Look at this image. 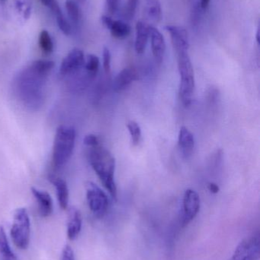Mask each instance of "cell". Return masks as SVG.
Returning a JSON list of instances; mask_svg holds the SVG:
<instances>
[{
  "label": "cell",
  "instance_id": "obj_1",
  "mask_svg": "<svg viewBox=\"0 0 260 260\" xmlns=\"http://www.w3.org/2000/svg\"><path fill=\"white\" fill-rule=\"evenodd\" d=\"M53 67V61H34L15 76L12 83L14 94L26 109L37 111L42 108L47 78Z\"/></svg>",
  "mask_w": 260,
  "mask_h": 260
},
{
  "label": "cell",
  "instance_id": "obj_2",
  "mask_svg": "<svg viewBox=\"0 0 260 260\" xmlns=\"http://www.w3.org/2000/svg\"><path fill=\"white\" fill-rule=\"evenodd\" d=\"M89 160L102 185L114 200L117 199V186L114 181L115 158L102 145L90 148Z\"/></svg>",
  "mask_w": 260,
  "mask_h": 260
},
{
  "label": "cell",
  "instance_id": "obj_3",
  "mask_svg": "<svg viewBox=\"0 0 260 260\" xmlns=\"http://www.w3.org/2000/svg\"><path fill=\"white\" fill-rule=\"evenodd\" d=\"M76 137V130L71 126H61L56 129L52 151V163L56 169H61L70 160Z\"/></svg>",
  "mask_w": 260,
  "mask_h": 260
},
{
  "label": "cell",
  "instance_id": "obj_4",
  "mask_svg": "<svg viewBox=\"0 0 260 260\" xmlns=\"http://www.w3.org/2000/svg\"><path fill=\"white\" fill-rule=\"evenodd\" d=\"M177 55L180 76L179 94L183 105L185 107H189L192 103L195 86L193 67L188 52Z\"/></svg>",
  "mask_w": 260,
  "mask_h": 260
},
{
  "label": "cell",
  "instance_id": "obj_5",
  "mask_svg": "<svg viewBox=\"0 0 260 260\" xmlns=\"http://www.w3.org/2000/svg\"><path fill=\"white\" fill-rule=\"evenodd\" d=\"M12 242L17 248L26 250L30 244L31 223L27 210L24 208L16 209L10 230Z\"/></svg>",
  "mask_w": 260,
  "mask_h": 260
},
{
  "label": "cell",
  "instance_id": "obj_6",
  "mask_svg": "<svg viewBox=\"0 0 260 260\" xmlns=\"http://www.w3.org/2000/svg\"><path fill=\"white\" fill-rule=\"evenodd\" d=\"M86 200L92 213L101 218L105 216L108 209V198L106 193L93 182L86 184Z\"/></svg>",
  "mask_w": 260,
  "mask_h": 260
},
{
  "label": "cell",
  "instance_id": "obj_7",
  "mask_svg": "<svg viewBox=\"0 0 260 260\" xmlns=\"http://www.w3.org/2000/svg\"><path fill=\"white\" fill-rule=\"evenodd\" d=\"M259 258L260 239L257 235L241 241L229 260H259Z\"/></svg>",
  "mask_w": 260,
  "mask_h": 260
},
{
  "label": "cell",
  "instance_id": "obj_8",
  "mask_svg": "<svg viewBox=\"0 0 260 260\" xmlns=\"http://www.w3.org/2000/svg\"><path fill=\"white\" fill-rule=\"evenodd\" d=\"M200 197L194 189H186L183 197V213L182 225L187 226L197 216L200 210Z\"/></svg>",
  "mask_w": 260,
  "mask_h": 260
},
{
  "label": "cell",
  "instance_id": "obj_9",
  "mask_svg": "<svg viewBox=\"0 0 260 260\" xmlns=\"http://www.w3.org/2000/svg\"><path fill=\"white\" fill-rule=\"evenodd\" d=\"M85 55L79 49H73L64 58L60 67L59 73L62 77H69L79 71L85 63Z\"/></svg>",
  "mask_w": 260,
  "mask_h": 260
},
{
  "label": "cell",
  "instance_id": "obj_10",
  "mask_svg": "<svg viewBox=\"0 0 260 260\" xmlns=\"http://www.w3.org/2000/svg\"><path fill=\"white\" fill-rule=\"evenodd\" d=\"M166 30L170 35L172 47L177 54L188 52L189 48V35L185 27L179 25L166 26Z\"/></svg>",
  "mask_w": 260,
  "mask_h": 260
},
{
  "label": "cell",
  "instance_id": "obj_11",
  "mask_svg": "<svg viewBox=\"0 0 260 260\" xmlns=\"http://www.w3.org/2000/svg\"><path fill=\"white\" fill-rule=\"evenodd\" d=\"M153 55L157 63L160 64L163 60L166 52V42L161 32L154 26L150 25V38Z\"/></svg>",
  "mask_w": 260,
  "mask_h": 260
},
{
  "label": "cell",
  "instance_id": "obj_12",
  "mask_svg": "<svg viewBox=\"0 0 260 260\" xmlns=\"http://www.w3.org/2000/svg\"><path fill=\"white\" fill-rule=\"evenodd\" d=\"M138 79V73L135 69L128 67L124 69L116 76L113 83V88L116 92H120L128 88L134 81Z\"/></svg>",
  "mask_w": 260,
  "mask_h": 260
},
{
  "label": "cell",
  "instance_id": "obj_13",
  "mask_svg": "<svg viewBox=\"0 0 260 260\" xmlns=\"http://www.w3.org/2000/svg\"><path fill=\"white\" fill-rule=\"evenodd\" d=\"M38 206L39 214L43 218H47L53 212V201L51 197L45 191L39 190L35 187L31 189Z\"/></svg>",
  "mask_w": 260,
  "mask_h": 260
},
{
  "label": "cell",
  "instance_id": "obj_14",
  "mask_svg": "<svg viewBox=\"0 0 260 260\" xmlns=\"http://www.w3.org/2000/svg\"><path fill=\"white\" fill-rule=\"evenodd\" d=\"M150 38V25L145 21H137L136 24V37L134 48L137 54H142L145 51Z\"/></svg>",
  "mask_w": 260,
  "mask_h": 260
},
{
  "label": "cell",
  "instance_id": "obj_15",
  "mask_svg": "<svg viewBox=\"0 0 260 260\" xmlns=\"http://www.w3.org/2000/svg\"><path fill=\"white\" fill-rule=\"evenodd\" d=\"M49 180L56 189L58 203L62 209H67L69 203V189L64 179L54 175H49Z\"/></svg>",
  "mask_w": 260,
  "mask_h": 260
},
{
  "label": "cell",
  "instance_id": "obj_16",
  "mask_svg": "<svg viewBox=\"0 0 260 260\" xmlns=\"http://www.w3.org/2000/svg\"><path fill=\"white\" fill-rule=\"evenodd\" d=\"M41 2L44 6L48 8L53 12V15L56 17V22H57L61 31L64 35H70V32H71V27H70V24L67 22V19L64 18L57 1L56 0H41Z\"/></svg>",
  "mask_w": 260,
  "mask_h": 260
},
{
  "label": "cell",
  "instance_id": "obj_17",
  "mask_svg": "<svg viewBox=\"0 0 260 260\" xmlns=\"http://www.w3.org/2000/svg\"><path fill=\"white\" fill-rule=\"evenodd\" d=\"M82 219L78 209H72L67 222V235L70 241H74L79 236L82 229Z\"/></svg>",
  "mask_w": 260,
  "mask_h": 260
},
{
  "label": "cell",
  "instance_id": "obj_18",
  "mask_svg": "<svg viewBox=\"0 0 260 260\" xmlns=\"http://www.w3.org/2000/svg\"><path fill=\"white\" fill-rule=\"evenodd\" d=\"M178 145L185 157L192 154L195 147V138L192 133L186 126H182L179 133Z\"/></svg>",
  "mask_w": 260,
  "mask_h": 260
},
{
  "label": "cell",
  "instance_id": "obj_19",
  "mask_svg": "<svg viewBox=\"0 0 260 260\" xmlns=\"http://www.w3.org/2000/svg\"><path fill=\"white\" fill-rule=\"evenodd\" d=\"M113 38L119 40H124L128 38L131 34V28L129 24L121 20H114L111 27L108 29Z\"/></svg>",
  "mask_w": 260,
  "mask_h": 260
},
{
  "label": "cell",
  "instance_id": "obj_20",
  "mask_svg": "<svg viewBox=\"0 0 260 260\" xmlns=\"http://www.w3.org/2000/svg\"><path fill=\"white\" fill-rule=\"evenodd\" d=\"M0 260H18L9 245L3 226H0Z\"/></svg>",
  "mask_w": 260,
  "mask_h": 260
},
{
  "label": "cell",
  "instance_id": "obj_21",
  "mask_svg": "<svg viewBox=\"0 0 260 260\" xmlns=\"http://www.w3.org/2000/svg\"><path fill=\"white\" fill-rule=\"evenodd\" d=\"M148 18L154 21L159 22L162 19V8L159 0H148L146 8Z\"/></svg>",
  "mask_w": 260,
  "mask_h": 260
},
{
  "label": "cell",
  "instance_id": "obj_22",
  "mask_svg": "<svg viewBox=\"0 0 260 260\" xmlns=\"http://www.w3.org/2000/svg\"><path fill=\"white\" fill-rule=\"evenodd\" d=\"M99 59L96 55L90 54L86 56L83 69L92 79L97 76L99 70Z\"/></svg>",
  "mask_w": 260,
  "mask_h": 260
},
{
  "label": "cell",
  "instance_id": "obj_23",
  "mask_svg": "<svg viewBox=\"0 0 260 260\" xmlns=\"http://www.w3.org/2000/svg\"><path fill=\"white\" fill-rule=\"evenodd\" d=\"M39 45L41 50L46 54H50L53 52V41L47 30H42L40 34Z\"/></svg>",
  "mask_w": 260,
  "mask_h": 260
},
{
  "label": "cell",
  "instance_id": "obj_24",
  "mask_svg": "<svg viewBox=\"0 0 260 260\" xmlns=\"http://www.w3.org/2000/svg\"><path fill=\"white\" fill-rule=\"evenodd\" d=\"M127 127H128L130 136H131V142H132L133 145H138L140 143L142 136L141 129H140V126H139L138 123L134 121V120H130L127 123Z\"/></svg>",
  "mask_w": 260,
  "mask_h": 260
},
{
  "label": "cell",
  "instance_id": "obj_25",
  "mask_svg": "<svg viewBox=\"0 0 260 260\" xmlns=\"http://www.w3.org/2000/svg\"><path fill=\"white\" fill-rule=\"evenodd\" d=\"M66 9L68 12L69 17L72 22L78 24L80 20V11L79 6L75 2L72 0H67L66 2Z\"/></svg>",
  "mask_w": 260,
  "mask_h": 260
},
{
  "label": "cell",
  "instance_id": "obj_26",
  "mask_svg": "<svg viewBox=\"0 0 260 260\" xmlns=\"http://www.w3.org/2000/svg\"><path fill=\"white\" fill-rule=\"evenodd\" d=\"M203 10L199 6L198 0H197L194 3L193 7H192V12H191V23H192V27H197L201 21V15H203Z\"/></svg>",
  "mask_w": 260,
  "mask_h": 260
},
{
  "label": "cell",
  "instance_id": "obj_27",
  "mask_svg": "<svg viewBox=\"0 0 260 260\" xmlns=\"http://www.w3.org/2000/svg\"><path fill=\"white\" fill-rule=\"evenodd\" d=\"M137 7V0H127L124 10V16L126 19L131 20L135 15Z\"/></svg>",
  "mask_w": 260,
  "mask_h": 260
},
{
  "label": "cell",
  "instance_id": "obj_28",
  "mask_svg": "<svg viewBox=\"0 0 260 260\" xmlns=\"http://www.w3.org/2000/svg\"><path fill=\"white\" fill-rule=\"evenodd\" d=\"M102 56H103L104 70L106 74H108L111 72V55L108 47H104Z\"/></svg>",
  "mask_w": 260,
  "mask_h": 260
},
{
  "label": "cell",
  "instance_id": "obj_29",
  "mask_svg": "<svg viewBox=\"0 0 260 260\" xmlns=\"http://www.w3.org/2000/svg\"><path fill=\"white\" fill-rule=\"evenodd\" d=\"M84 145H86L89 148H95V147L100 145V141H99L98 136L94 134H89L84 137Z\"/></svg>",
  "mask_w": 260,
  "mask_h": 260
},
{
  "label": "cell",
  "instance_id": "obj_30",
  "mask_svg": "<svg viewBox=\"0 0 260 260\" xmlns=\"http://www.w3.org/2000/svg\"><path fill=\"white\" fill-rule=\"evenodd\" d=\"M61 260H75L73 249L69 245H66L61 253Z\"/></svg>",
  "mask_w": 260,
  "mask_h": 260
},
{
  "label": "cell",
  "instance_id": "obj_31",
  "mask_svg": "<svg viewBox=\"0 0 260 260\" xmlns=\"http://www.w3.org/2000/svg\"><path fill=\"white\" fill-rule=\"evenodd\" d=\"M119 0H106L107 9L110 14L115 13L119 7Z\"/></svg>",
  "mask_w": 260,
  "mask_h": 260
},
{
  "label": "cell",
  "instance_id": "obj_32",
  "mask_svg": "<svg viewBox=\"0 0 260 260\" xmlns=\"http://www.w3.org/2000/svg\"><path fill=\"white\" fill-rule=\"evenodd\" d=\"M101 21H102V24H103L107 29H109L114 20H113L111 17L103 15L102 18H101Z\"/></svg>",
  "mask_w": 260,
  "mask_h": 260
},
{
  "label": "cell",
  "instance_id": "obj_33",
  "mask_svg": "<svg viewBox=\"0 0 260 260\" xmlns=\"http://www.w3.org/2000/svg\"><path fill=\"white\" fill-rule=\"evenodd\" d=\"M208 189L212 193L216 194L220 191V187L215 183H209L208 185Z\"/></svg>",
  "mask_w": 260,
  "mask_h": 260
},
{
  "label": "cell",
  "instance_id": "obj_34",
  "mask_svg": "<svg viewBox=\"0 0 260 260\" xmlns=\"http://www.w3.org/2000/svg\"><path fill=\"white\" fill-rule=\"evenodd\" d=\"M211 0H198L200 7L203 11L206 10L210 5Z\"/></svg>",
  "mask_w": 260,
  "mask_h": 260
},
{
  "label": "cell",
  "instance_id": "obj_35",
  "mask_svg": "<svg viewBox=\"0 0 260 260\" xmlns=\"http://www.w3.org/2000/svg\"><path fill=\"white\" fill-rule=\"evenodd\" d=\"M256 42H257L258 45L259 44V28L257 29L256 35Z\"/></svg>",
  "mask_w": 260,
  "mask_h": 260
}]
</instances>
